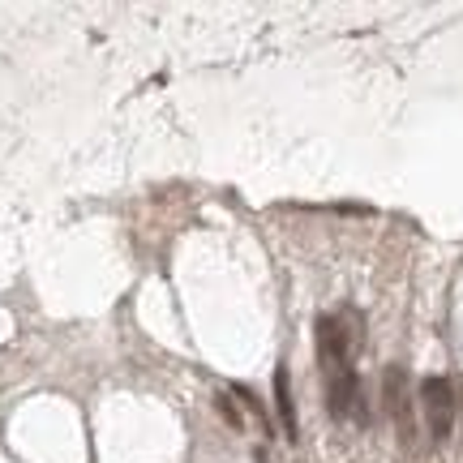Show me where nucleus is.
I'll return each instance as SVG.
<instances>
[{
    "label": "nucleus",
    "mask_w": 463,
    "mask_h": 463,
    "mask_svg": "<svg viewBox=\"0 0 463 463\" xmlns=\"http://www.w3.org/2000/svg\"><path fill=\"white\" fill-rule=\"evenodd\" d=\"M356 344H361V322H356V314H339V317L326 314V317H317V361H322V369H326V373L347 369V361H352Z\"/></svg>",
    "instance_id": "f257e3e1"
},
{
    "label": "nucleus",
    "mask_w": 463,
    "mask_h": 463,
    "mask_svg": "<svg viewBox=\"0 0 463 463\" xmlns=\"http://www.w3.org/2000/svg\"><path fill=\"white\" fill-rule=\"evenodd\" d=\"M382 408L395 420L399 442H403V447H416L412 391H408V369H403V364H386V373H382Z\"/></svg>",
    "instance_id": "f03ea898"
},
{
    "label": "nucleus",
    "mask_w": 463,
    "mask_h": 463,
    "mask_svg": "<svg viewBox=\"0 0 463 463\" xmlns=\"http://www.w3.org/2000/svg\"><path fill=\"white\" fill-rule=\"evenodd\" d=\"M420 412H425V425L438 442H447L450 430H455V412H459V395H455V386L450 378H425L420 382Z\"/></svg>",
    "instance_id": "7ed1b4c3"
},
{
    "label": "nucleus",
    "mask_w": 463,
    "mask_h": 463,
    "mask_svg": "<svg viewBox=\"0 0 463 463\" xmlns=\"http://www.w3.org/2000/svg\"><path fill=\"white\" fill-rule=\"evenodd\" d=\"M326 408H331L335 420L369 425V403H364V391H361V373L352 364L331 373V382H326Z\"/></svg>",
    "instance_id": "20e7f679"
},
{
    "label": "nucleus",
    "mask_w": 463,
    "mask_h": 463,
    "mask_svg": "<svg viewBox=\"0 0 463 463\" xmlns=\"http://www.w3.org/2000/svg\"><path fill=\"white\" fill-rule=\"evenodd\" d=\"M275 408H279V420H283V438L297 442L300 425H297V403H292V378H288V369L275 373Z\"/></svg>",
    "instance_id": "39448f33"
},
{
    "label": "nucleus",
    "mask_w": 463,
    "mask_h": 463,
    "mask_svg": "<svg viewBox=\"0 0 463 463\" xmlns=\"http://www.w3.org/2000/svg\"><path fill=\"white\" fill-rule=\"evenodd\" d=\"M215 408H219V416H223V420H228L236 433L245 430V412H241V403H236L228 391H223V395H215Z\"/></svg>",
    "instance_id": "423d86ee"
},
{
    "label": "nucleus",
    "mask_w": 463,
    "mask_h": 463,
    "mask_svg": "<svg viewBox=\"0 0 463 463\" xmlns=\"http://www.w3.org/2000/svg\"><path fill=\"white\" fill-rule=\"evenodd\" d=\"M459 403H463V395H459Z\"/></svg>",
    "instance_id": "0eeeda50"
}]
</instances>
